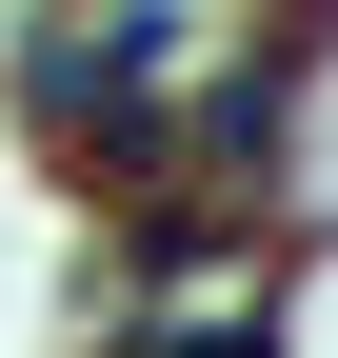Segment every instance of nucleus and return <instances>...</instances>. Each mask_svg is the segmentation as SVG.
I'll list each match as a JSON object with an SVG mask.
<instances>
[{"instance_id":"f257e3e1","label":"nucleus","mask_w":338,"mask_h":358,"mask_svg":"<svg viewBox=\"0 0 338 358\" xmlns=\"http://www.w3.org/2000/svg\"><path fill=\"white\" fill-rule=\"evenodd\" d=\"M119 358H279L259 319H119Z\"/></svg>"}]
</instances>
